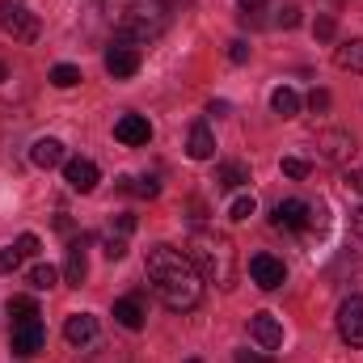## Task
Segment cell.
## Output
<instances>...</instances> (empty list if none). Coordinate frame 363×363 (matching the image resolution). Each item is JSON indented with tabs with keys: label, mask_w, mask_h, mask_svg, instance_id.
Instances as JSON below:
<instances>
[{
	"label": "cell",
	"mask_w": 363,
	"mask_h": 363,
	"mask_svg": "<svg viewBox=\"0 0 363 363\" xmlns=\"http://www.w3.org/2000/svg\"><path fill=\"white\" fill-rule=\"evenodd\" d=\"M342 186L355 190V194H363V169H347V174H342Z\"/></svg>",
	"instance_id": "obj_35"
},
{
	"label": "cell",
	"mask_w": 363,
	"mask_h": 363,
	"mask_svg": "<svg viewBox=\"0 0 363 363\" xmlns=\"http://www.w3.org/2000/svg\"><path fill=\"white\" fill-rule=\"evenodd\" d=\"M21 267V254H17V245H4L0 250V274H13Z\"/></svg>",
	"instance_id": "obj_28"
},
{
	"label": "cell",
	"mask_w": 363,
	"mask_h": 363,
	"mask_svg": "<svg viewBox=\"0 0 363 363\" xmlns=\"http://www.w3.org/2000/svg\"><path fill=\"white\" fill-rule=\"evenodd\" d=\"M254 211H258V203H254V194H237V199L228 203V220H237V224H241V220H250Z\"/></svg>",
	"instance_id": "obj_24"
},
{
	"label": "cell",
	"mask_w": 363,
	"mask_h": 363,
	"mask_svg": "<svg viewBox=\"0 0 363 363\" xmlns=\"http://www.w3.org/2000/svg\"><path fill=\"white\" fill-rule=\"evenodd\" d=\"M60 283V271L51 267V262H34L30 267V287H38V291H51Z\"/></svg>",
	"instance_id": "obj_23"
},
{
	"label": "cell",
	"mask_w": 363,
	"mask_h": 363,
	"mask_svg": "<svg viewBox=\"0 0 363 363\" xmlns=\"http://www.w3.org/2000/svg\"><path fill=\"white\" fill-rule=\"evenodd\" d=\"M106 72L114 77V81H131L135 72H140V51L131 47V43H114V47H106Z\"/></svg>",
	"instance_id": "obj_7"
},
{
	"label": "cell",
	"mask_w": 363,
	"mask_h": 363,
	"mask_svg": "<svg viewBox=\"0 0 363 363\" xmlns=\"http://www.w3.org/2000/svg\"><path fill=\"white\" fill-rule=\"evenodd\" d=\"M101 13L118 43H157L169 26V4L165 0H101Z\"/></svg>",
	"instance_id": "obj_2"
},
{
	"label": "cell",
	"mask_w": 363,
	"mask_h": 363,
	"mask_svg": "<svg viewBox=\"0 0 363 363\" xmlns=\"http://www.w3.org/2000/svg\"><path fill=\"white\" fill-rule=\"evenodd\" d=\"M274 21H279V26H283V30H296V26H300V9H296V4H283V9H279V17H274Z\"/></svg>",
	"instance_id": "obj_31"
},
{
	"label": "cell",
	"mask_w": 363,
	"mask_h": 363,
	"mask_svg": "<svg viewBox=\"0 0 363 363\" xmlns=\"http://www.w3.org/2000/svg\"><path fill=\"white\" fill-rule=\"evenodd\" d=\"M101 254H106L110 262H118V258H127V241H118V237H106V241H101Z\"/></svg>",
	"instance_id": "obj_29"
},
{
	"label": "cell",
	"mask_w": 363,
	"mask_h": 363,
	"mask_svg": "<svg viewBox=\"0 0 363 363\" xmlns=\"http://www.w3.org/2000/svg\"><path fill=\"white\" fill-rule=\"evenodd\" d=\"M250 279H254L262 291H274V287H283L287 267H283L274 254H254V258H250Z\"/></svg>",
	"instance_id": "obj_9"
},
{
	"label": "cell",
	"mask_w": 363,
	"mask_h": 363,
	"mask_svg": "<svg viewBox=\"0 0 363 363\" xmlns=\"http://www.w3.org/2000/svg\"><path fill=\"white\" fill-rule=\"evenodd\" d=\"M4 81H9V68H4V64H0V85H4Z\"/></svg>",
	"instance_id": "obj_40"
},
{
	"label": "cell",
	"mask_w": 363,
	"mask_h": 363,
	"mask_svg": "<svg viewBox=\"0 0 363 363\" xmlns=\"http://www.w3.org/2000/svg\"><path fill=\"white\" fill-rule=\"evenodd\" d=\"M114 321H118L123 330H144V304H140V296L114 300Z\"/></svg>",
	"instance_id": "obj_17"
},
{
	"label": "cell",
	"mask_w": 363,
	"mask_h": 363,
	"mask_svg": "<svg viewBox=\"0 0 363 363\" xmlns=\"http://www.w3.org/2000/svg\"><path fill=\"white\" fill-rule=\"evenodd\" d=\"M186 157H190V161H211V157H216V135H211L207 123H194V127H190V135H186Z\"/></svg>",
	"instance_id": "obj_14"
},
{
	"label": "cell",
	"mask_w": 363,
	"mask_h": 363,
	"mask_svg": "<svg viewBox=\"0 0 363 363\" xmlns=\"http://www.w3.org/2000/svg\"><path fill=\"white\" fill-rule=\"evenodd\" d=\"M64 338H68L72 347H89L93 338H97V317H93V313H72V317L64 321Z\"/></svg>",
	"instance_id": "obj_15"
},
{
	"label": "cell",
	"mask_w": 363,
	"mask_h": 363,
	"mask_svg": "<svg viewBox=\"0 0 363 363\" xmlns=\"http://www.w3.org/2000/svg\"><path fill=\"white\" fill-rule=\"evenodd\" d=\"M351 233H355V241H363V207L351 211Z\"/></svg>",
	"instance_id": "obj_38"
},
{
	"label": "cell",
	"mask_w": 363,
	"mask_h": 363,
	"mask_svg": "<svg viewBox=\"0 0 363 363\" xmlns=\"http://www.w3.org/2000/svg\"><path fill=\"white\" fill-rule=\"evenodd\" d=\"M85 274H89V258H85V250H81V241H77V245L68 250V258H64V283H68V287H81Z\"/></svg>",
	"instance_id": "obj_18"
},
{
	"label": "cell",
	"mask_w": 363,
	"mask_h": 363,
	"mask_svg": "<svg viewBox=\"0 0 363 363\" xmlns=\"http://www.w3.org/2000/svg\"><path fill=\"white\" fill-rule=\"evenodd\" d=\"M228 60H233V64H245V60H250V43H245V38H233V43H228Z\"/></svg>",
	"instance_id": "obj_32"
},
{
	"label": "cell",
	"mask_w": 363,
	"mask_h": 363,
	"mask_svg": "<svg viewBox=\"0 0 363 363\" xmlns=\"http://www.w3.org/2000/svg\"><path fill=\"white\" fill-rule=\"evenodd\" d=\"M123 186H131V178H123ZM135 194H144V199H157L161 194V186H157V178H140L135 186H131Z\"/></svg>",
	"instance_id": "obj_30"
},
{
	"label": "cell",
	"mask_w": 363,
	"mask_h": 363,
	"mask_svg": "<svg viewBox=\"0 0 363 363\" xmlns=\"http://www.w3.org/2000/svg\"><path fill=\"white\" fill-rule=\"evenodd\" d=\"M9 347H13V355H21V359L38 355V351L47 347V325H43V317L34 313V317H21V321H13Z\"/></svg>",
	"instance_id": "obj_5"
},
{
	"label": "cell",
	"mask_w": 363,
	"mask_h": 363,
	"mask_svg": "<svg viewBox=\"0 0 363 363\" xmlns=\"http://www.w3.org/2000/svg\"><path fill=\"white\" fill-rule=\"evenodd\" d=\"M237 4H241V17H245V21H250L254 13H262V9H267V0H237Z\"/></svg>",
	"instance_id": "obj_36"
},
{
	"label": "cell",
	"mask_w": 363,
	"mask_h": 363,
	"mask_svg": "<svg viewBox=\"0 0 363 363\" xmlns=\"http://www.w3.org/2000/svg\"><path fill=\"white\" fill-rule=\"evenodd\" d=\"M144 279L169 313H190L203 304V274L174 245H152L144 254Z\"/></svg>",
	"instance_id": "obj_1"
},
{
	"label": "cell",
	"mask_w": 363,
	"mask_h": 363,
	"mask_svg": "<svg viewBox=\"0 0 363 363\" xmlns=\"http://www.w3.org/2000/svg\"><path fill=\"white\" fill-rule=\"evenodd\" d=\"M64 182L77 194H89V190H97V165H93L89 157H68L64 161Z\"/></svg>",
	"instance_id": "obj_10"
},
{
	"label": "cell",
	"mask_w": 363,
	"mask_h": 363,
	"mask_svg": "<svg viewBox=\"0 0 363 363\" xmlns=\"http://www.w3.org/2000/svg\"><path fill=\"white\" fill-rule=\"evenodd\" d=\"M13 245H17V254H21V258H38V250H43V241H38L34 233H21Z\"/></svg>",
	"instance_id": "obj_26"
},
{
	"label": "cell",
	"mask_w": 363,
	"mask_h": 363,
	"mask_svg": "<svg viewBox=\"0 0 363 363\" xmlns=\"http://www.w3.org/2000/svg\"><path fill=\"white\" fill-rule=\"evenodd\" d=\"M34 313H38V304H34L30 296H13V300H9V317H13V321H21V317H34Z\"/></svg>",
	"instance_id": "obj_25"
},
{
	"label": "cell",
	"mask_w": 363,
	"mask_h": 363,
	"mask_svg": "<svg viewBox=\"0 0 363 363\" xmlns=\"http://www.w3.org/2000/svg\"><path fill=\"white\" fill-rule=\"evenodd\" d=\"M334 64H338L342 72H363V38L342 43V47L334 51Z\"/></svg>",
	"instance_id": "obj_20"
},
{
	"label": "cell",
	"mask_w": 363,
	"mask_h": 363,
	"mask_svg": "<svg viewBox=\"0 0 363 363\" xmlns=\"http://www.w3.org/2000/svg\"><path fill=\"white\" fill-rule=\"evenodd\" d=\"M334 30H338V26H334V17H317V21H313V34H317L321 43H325V38H334Z\"/></svg>",
	"instance_id": "obj_34"
},
{
	"label": "cell",
	"mask_w": 363,
	"mask_h": 363,
	"mask_svg": "<svg viewBox=\"0 0 363 363\" xmlns=\"http://www.w3.org/2000/svg\"><path fill=\"white\" fill-rule=\"evenodd\" d=\"M245 182H250V165H241V161L216 165V186H220V190H237V186H245Z\"/></svg>",
	"instance_id": "obj_19"
},
{
	"label": "cell",
	"mask_w": 363,
	"mask_h": 363,
	"mask_svg": "<svg viewBox=\"0 0 363 363\" xmlns=\"http://www.w3.org/2000/svg\"><path fill=\"white\" fill-rule=\"evenodd\" d=\"M271 224H274V228H283V233L308 228V203H304V199H283V203L274 207Z\"/></svg>",
	"instance_id": "obj_12"
},
{
	"label": "cell",
	"mask_w": 363,
	"mask_h": 363,
	"mask_svg": "<svg viewBox=\"0 0 363 363\" xmlns=\"http://www.w3.org/2000/svg\"><path fill=\"white\" fill-rule=\"evenodd\" d=\"M30 161H34L38 169H55V165H64V161H68V148H64V140L43 135V140H34V144H30Z\"/></svg>",
	"instance_id": "obj_13"
},
{
	"label": "cell",
	"mask_w": 363,
	"mask_h": 363,
	"mask_svg": "<svg viewBox=\"0 0 363 363\" xmlns=\"http://www.w3.org/2000/svg\"><path fill=\"white\" fill-rule=\"evenodd\" d=\"M233 359L237 363H274V359H267V355H258V351H237Z\"/></svg>",
	"instance_id": "obj_37"
},
{
	"label": "cell",
	"mask_w": 363,
	"mask_h": 363,
	"mask_svg": "<svg viewBox=\"0 0 363 363\" xmlns=\"http://www.w3.org/2000/svg\"><path fill=\"white\" fill-rule=\"evenodd\" d=\"M0 30L13 43H38V34H43L38 13H30L26 0H0Z\"/></svg>",
	"instance_id": "obj_4"
},
{
	"label": "cell",
	"mask_w": 363,
	"mask_h": 363,
	"mask_svg": "<svg viewBox=\"0 0 363 363\" xmlns=\"http://www.w3.org/2000/svg\"><path fill=\"white\" fill-rule=\"evenodd\" d=\"M250 338H254L262 351L283 347V325H279V317H274V313H254V317H250Z\"/></svg>",
	"instance_id": "obj_11"
},
{
	"label": "cell",
	"mask_w": 363,
	"mask_h": 363,
	"mask_svg": "<svg viewBox=\"0 0 363 363\" xmlns=\"http://www.w3.org/2000/svg\"><path fill=\"white\" fill-rule=\"evenodd\" d=\"M186 258L194 262V271L203 274V283H216V287H233L237 283V250L216 228H194L190 241H186Z\"/></svg>",
	"instance_id": "obj_3"
},
{
	"label": "cell",
	"mask_w": 363,
	"mask_h": 363,
	"mask_svg": "<svg viewBox=\"0 0 363 363\" xmlns=\"http://www.w3.org/2000/svg\"><path fill=\"white\" fill-rule=\"evenodd\" d=\"M300 106H304V101H300V93L287 89V85H279V89L271 93V110L279 114V118H296V114H300Z\"/></svg>",
	"instance_id": "obj_21"
},
{
	"label": "cell",
	"mask_w": 363,
	"mask_h": 363,
	"mask_svg": "<svg viewBox=\"0 0 363 363\" xmlns=\"http://www.w3.org/2000/svg\"><path fill=\"white\" fill-rule=\"evenodd\" d=\"M308 110H313V114H325V110H330V93L313 89V93H308Z\"/></svg>",
	"instance_id": "obj_33"
},
{
	"label": "cell",
	"mask_w": 363,
	"mask_h": 363,
	"mask_svg": "<svg viewBox=\"0 0 363 363\" xmlns=\"http://www.w3.org/2000/svg\"><path fill=\"white\" fill-rule=\"evenodd\" d=\"M338 338L347 347H363V296H347L338 304Z\"/></svg>",
	"instance_id": "obj_6"
},
{
	"label": "cell",
	"mask_w": 363,
	"mask_h": 363,
	"mask_svg": "<svg viewBox=\"0 0 363 363\" xmlns=\"http://www.w3.org/2000/svg\"><path fill=\"white\" fill-rule=\"evenodd\" d=\"M317 144H321V157H325V161H347V157L355 152V140H351L347 131H321Z\"/></svg>",
	"instance_id": "obj_16"
},
{
	"label": "cell",
	"mask_w": 363,
	"mask_h": 363,
	"mask_svg": "<svg viewBox=\"0 0 363 363\" xmlns=\"http://www.w3.org/2000/svg\"><path fill=\"white\" fill-rule=\"evenodd\" d=\"M186 363H203V359H186Z\"/></svg>",
	"instance_id": "obj_41"
},
{
	"label": "cell",
	"mask_w": 363,
	"mask_h": 363,
	"mask_svg": "<svg viewBox=\"0 0 363 363\" xmlns=\"http://www.w3.org/2000/svg\"><path fill=\"white\" fill-rule=\"evenodd\" d=\"M287 178H296V182H304L308 178V161H300V157H283V165H279Z\"/></svg>",
	"instance_id": "obj_27"
},
{
	"label": "cell",
	"mask_w": 363,
	"mask_h": 363,
	"mask_svg": "<svg viewBox=\"0 0 363 363\" xmlns=\"http://www.w3.org/2000/svg\"><path fill=\"white\" fill-rule=\"evenodd\" d=\"M114 140L127 144V148H144L152 140V123L144 114H118L114 118Z\"/></svg>",
	"instance_id": "obj_8"
},
{
	"label": "cell",
	"mask_w": 363,
	"mask_h": 363,
	"mask_svg": "<svg viewBox=\"0 0 363 363\" xmlns=\"http://www.w3.org/2000/svg\"><path fill=\"white\" fill-rule=\"evenodd\" d=\"M114 224H118V233H135V216H114Z\"/></svg>",
	"instance_id": "obj_39"
},
{
	"label": "cell",
	"mask_w": 363,
	"mask_h": 363,
	"mask_svg": "<svg viewBox=\"0 0 363 363\" xmlns=\"http://www.w3.org/2000/svg\"><path fill=\"white\" fill-rule=\"evenodd\" d=\"M81 81H85V77H81L77 64H55V68H51V85H55V89H77Z\"/></svg>",
	"instance_id": "obj_22"
}]
</instances>
